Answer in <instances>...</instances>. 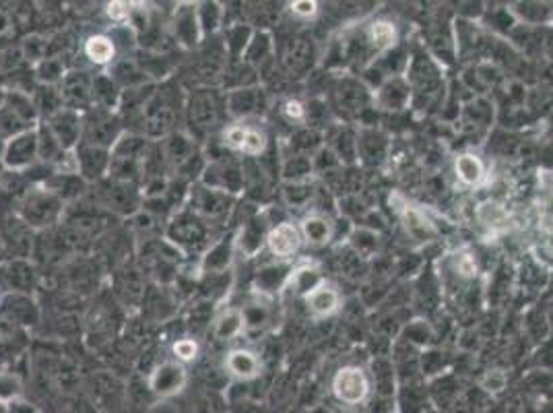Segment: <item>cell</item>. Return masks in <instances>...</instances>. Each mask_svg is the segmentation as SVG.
<instances>
[{
  "instance_id": "obj_8",
  "label": "cell",
  "mask_w": 553,
  "mask_h": 413,
  "mask_svg": "<svg viewBox=\"0 0 553 413\" xmlns=\"http://www.w3.org/2000/svg\"><path fill=\"white\" fill-rule=\"evenodd\" d=\"M225 366H228V371L231 374L242 380H252L260 374V360L254 356L252 352L246 350L231 352L228 356V361H225Z\"/></svg>"
},
{
  "instance_id": "obj_10",
  "label": "cell",
  "mask_w": 553,
  "mask_h": 413,
  "mask_svg": "<svg viewBox=\"0 0 553 413\" xmlns=\"http://www.w3.org/2000/svg\"><path fill=\"white\" fill-rule=\"evenodd\" d=\"M475 215H477L479 223H482L483 228L492 230V231H498V230H501L508 223L506 207L501 205V202H498V201H483V202H479Z\"/></svg>"
},
{
  "instance_id": "obj_22",
  "label": "cell",
  "mask_w": 553,
  "mask_h": 413,
  "mask_svg": "<svg viewBox=\"0 0 553 413\" xmlns=\"http://www.w3.org/2000/svg\"><path fill=\"white\" fill-rule=\"evenodd\" d=\"M108 14H110L114 21H125L130 14V6L127 3H112L108 5Z\"/></svg>"
},
{
  "instance_id": "obj_7",
  "label": "cell",
  "mask_w": 553,
  "mask_h": 413,
  "mask_svg": "<svg viewBox=\"0 0 553 413\" xmlns=\"http://www.w3.org/2000/svg\"><path fill=\"white\" fill-rule=\"evenodd\" d=\"M366 38L370 42V46H372L378 54H384L397 46L398 29L395 23H392V21L376 19L368 25Z\"/></svg>"
},
{
  "instance_id": "obj_13",
  "label": "cell",
  "mask_w": 553,
  "mask_h": 413,
  "mask_svg": "<svg viewBox=\"0 0 553 413\" xmlns=\"http://www.w3.org/2000/svg\"><path fill=\"white\" fill-rule=\"evenodd\" d=\"M242 324H244V314L238 313V310H231V313L223 314L220 318L215 333H217V337L230 339V337H234V335H238L239 331H242Z\"/></svg>"
},
{
  "instance_id": "obj_5",
  "label": "cell",
  "mask_w": 553,
  "mask_h": 413,
  "mask_svg": "<svg viewBox=\"0 0 553 413\" xmlns=\"http://www.w3.org/2000/svg\"><path fill=\"white\" fill-rule=\"evenodd\" d=\"M302 238L312 246H326L334 236V223L329 215L310 213L300 223Z\"/></svg>"
},
{
  "instance_id": "obj_14",
  "label": "cell",
  "mask_w": 553,
  "mask_h": 413,
  "mask_svg": "<svg viewBox=\"0 0 553 413\" xmlns=\"http://www.w3.org/2000/svg\"><path fill=\"white\" fill-rule=\"evenodd\" d=\"M267 149V136L257 128H246L242 151L246 155H260Z\"/></svg>"
},
{
  "instance_id": "obj_15",
  "label": "cell",
  "mask_w": 553,
  "mask_h": 413,
  "mask_svg": "<svg viewBox=\"0 0 553 413\" xmlns=\"http://www.w3.org/2000/svg\"><path fill=\"white\" fill-rule=\"evenodd\" d=\"M173 353H176L182 361H191L196 358V353H199V345H196L192 339H182V342L173 345Z\"/></svg>"
},
{
  "instance_id": "obj_9",
  "label": "cell",
  "mask_w": 553,
  "mask_h": 413,
  "mask_svg": "<svg viewBox=\"0 0 553 413\" xmlns=\"http://www.w3.org/2000/svg\"><path fill=\"white\" fill-rule=\"evenodd\" d=\"M398 213H401V217H403V223H405L407 231H409L413 238H417V240H426V238L434 234L432 221H429L427 217L424 215V211H419L417 207L403 205V209H398Z\"/></svg>"
},
{
  "instance_id": "obj_19",
  "label": "cell",
  "mask_w": 553,
  "mask_h": 413,
  "mask_svg": "<svg viewBox=\"0 0 553 413\" xmlns=\"http://www.w3.org/2000/svg\"><path fill=\"white\" fill-rule=\"evenodd\" d=\"M539 228L545 231V234H551L553 231V194L543 202L539 215Z\"/></svg>"
},
{
  "instance_id": "obj_16",
  "label": "cell",
  "mask_w": 553,
  "mask_h": 413,
  "mask_svg": "<svg viewBox=\"0 0 553 413\" xmlns=\"http://www.w3.org/2000/svg\"><path fill=\"white\" fill-rule=\"evenodd\" d=\"M291 13L295 17L310 19L318 13V3H314V0H295V3H291Z\"/></svg>"
},
{
  "instance_id": "obj_12",
  "label": "cell",
  "mask_w": 553,
  "mask_h": 413,
  "mask_svg": "<svg viewBox=\"0 0 553 413\" xmlns=\"http://www.w3.org/2000/svg\"><path fill=\"white\" fill-rule=\"evenodd\" d=\"M85 52L93 62H98V64L110 62L114 58V43L108 38H104V35H96V38H91L89 42H87Z\"/></svg>"
},
{
  "instance_id": "obj_2",
  "label": "cell",
  "mask_w": 553,
  "mask_h": 413,
  "mask_svg": "<svg viewBox=\"0 0 553 413\" xmlns=\"http://www.w3.org/2000/svg\"><path fill=\"white\" fill-rule=\"evenodd\" d=\"M305 306L312 313V316L316 318H326L339 313L341 304H343V296H341L339 287L329 284V281H320L318 286L310 289L308 294L304 296Z\"/></svg>"
},
{
  "instance_id": "obj_11",
  "label": "cell",
  "mask_w": 553,
  "mask_h": 413,
  "mask_svg": "<svg viewBox=\"0 0 553 413\" xmlns=\"http://www.w3.org/2000/svg\"><path fill=\"white\" fill-rule=\"evenodd\" d=\"M33 154H35V135L25 133V135L17 136V139L9 145V151H6V162H9L11 165H23L33 157Z\"/></svg>"
},
{
  "instance_id": "obj_6",
  "label": "cell",
  "mask_w": 553,
  "mask_h": 413,
  "mask_svg": "<svg viewBox=\"0 0 553 413\" xmlns=\"http://www.w3.org/2000/svg\"><path fill=\"white\" fill-rule=\"evenodd\" d=\"M184 382H186V374L180 366L164 364L162 368H157V371L151 376V390L162 397H170V395L180 393L182 387H184Z\"/></svg>"
},
{
  "instance_id": "obj_20",
  "label": "cell",
  "mask_w": 553,
  "mask_h": 413,
  "mask_svg": "<svg viewBox=\"0 0 553 413\" xmlns=\"http://www.w3.org/2000/svg\"><path fill=\"white\" fill-rule=\"evenodd\" d=\"M244 136H246V127H234V128H230L228 133H225V143H228L231 149L242 151Z\"/></svg>"
},
{
  "instance_id": "obj_4",
  "label": "cell",
  "mask_w": 553,
  "mask_h": 413,
  "mask_svg": "<svg viewBox=\"0 0 553 413\" xmlns=\"http://www.w3.org/2000/svg\"><path fill=\"white\" fill-rule=\"evenodd\" d=\"M455 176L464 188H479L485 183L487 170L482 155L475 151H464L455 157Z\"/></svg>"
},
{
  "instance_id": "obj_3",
  "label": "cell",
  "mask_w": 553,
  "mask_h": 413,
  "mask_svg": "<svg viewBox=\"0 0 553 413\" xmlns=\"http://www.w3.org/2000/svg\"><path fill=\"white\" fill-rule=\"evenodd\" d=\"M302 242L304 238L300 228L289 221L276 223V228L268 231L267 236L268 250H271L276 258H289L297 255V250L302 249Z\"/></svg>"
},
{
  "instance_id": "obj_23",
  "label": "cell",
  "mask_w": 553,
  "mask_h": 413,
  "mask_svg": "<svg viewBox=\"0 0 553 413\" xmlns=\"http://www.w3.org/2000/svg\"><path fill=\"white\" fill-rule=\"evenodd\" d=\"M541 249H543V252L548 257H551L553 258V231L551 234H545V238H543V244H541Z\"/></svg>"
},
{
  "instance_id": "obj_1",
  "label": "cell",
  "mask_w": 553,
  "mask_h": 413,
  "mask_svg": "<svg viewBox=\"0 0 553 413\" xmlns=\"http://www.w3.org/2000/svg\"><path fill=\"white\" fill-rule=\"evenodd\" d=\"M331 389L334 399L339 403L347 405V408H358V405H363L370 399L372 382H370V376L361 366L347 364L334 372Z\"/></svg>"
},
{
  "instance_id": "obj_21",
  "label": "cell",
  "mask_w": 553,
  "mask_h": 413,
  "mask_svg": "<svg viewBox=\"0 0 553 413\" xmlns=\"http://www.w3.org/2000/svg\"><path fill=\"white\" fill-rule=\"evenodd\" d=\"M283 114L287 116L289 120H304L305 118V108L297 99H289L283 106Z\"/></svg>"
},
{
  "instance_id": "obj_17",
  "label": "cell",
  "mask_w": 553,
  "mask_h": 413,
  "mask_svg": "<svg viewBox=\"0 0 553 413\" xmlns=\"http://www.w3.org/2000/svg\"><path fill=\"white\" fill-rule=\"evenodd\" d=\"M456 273L461 275V277H473V275L477 273V263H475V257L473 255H461L456 258Z\"/></svg>"
},
{
  "instance_id": "obj_18",
  "label": "cell",
  "mask_w": 553,
  "mask_h": 413,
  "mask_svg": "<svg viewBox=\"0 0 553 413\" xmlns=\"http://www.w3.org/2000/svg\"><path fill=\"white\" fill-rule=\"evenodd\" d=\"M483 387L487 390H493V393H500L506 387V374L501 371H490L483 379Z\"/></svg>"
}]
</instances>
